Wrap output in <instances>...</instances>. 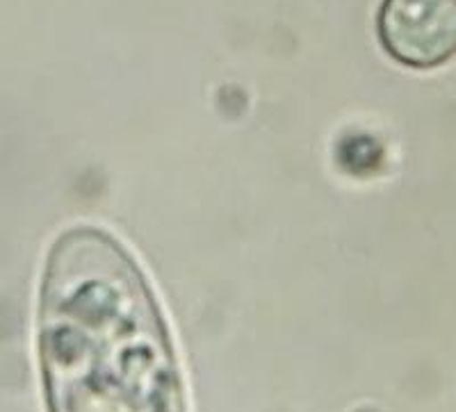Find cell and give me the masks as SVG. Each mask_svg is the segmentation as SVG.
I'll return each instance as SVG.
<instances>
[{
    "instance_id": "cell-1",
    "label": "cell",
    "mask_w": 456,
    "mask_h": 412,
    "mask_svg": "<svg viewBox=\"0 0 456 412\" xmlns=\"http://www.w3.org/2000/svg\"><path fill=\"white\" fill-rule=\"evenodd\" d=\"M377 28L404 67L436 69L456 55V0H384Z\"/></svg>"
}]
</instances>
